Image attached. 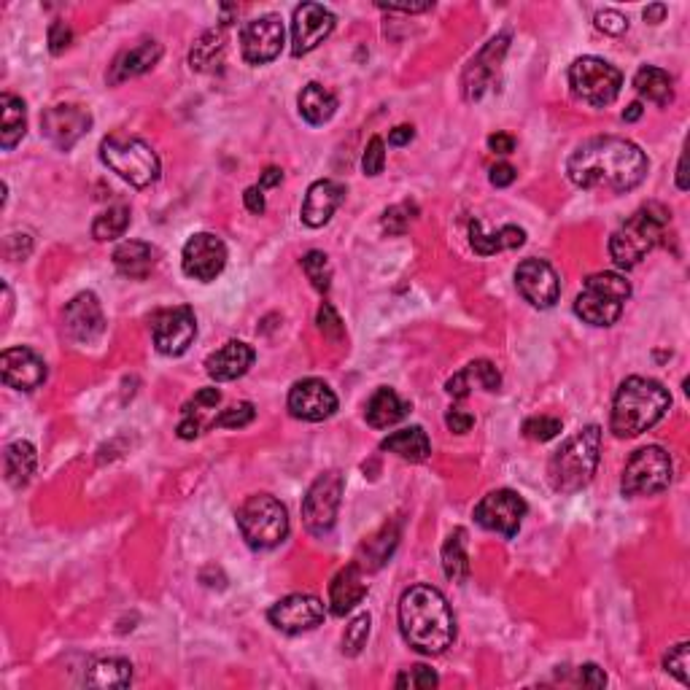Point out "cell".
<instances>
[{
  "instance_id": "6da1fadb",
  "label": "cell",
  "mask_w": 690,
  "mask_h": 690,
  "mask_svg": "<svg viewBox=\"0 0 690 690\" xmlns=\"http://www.w3.org/2000/svg\"><path fill=\"white\" fill-rule=\"evenodd\" d=\"M567 176L580 189H610L615 195H626L645 181L647 157L626 138H591L569 157Z\"/></svg>"
},
{
  "instance_id": "7a4b0ae2",
  "label": "cell",
  "mask_w": 690,
  "mask_h": 690,
  "mask_svg": "<svg viewBox=\"0 0 690 690\" xmlns=\"http://www.w3.org/2000/svg\"><path fill=\"white\" fill-rule=\"evenodd\" d=\"M399 629L413 650L440 655L456 639V620L445 596L432 585H413L399 599Z\"/></svg>"
},
{
  "instance_id": "3957f363",
  "label": "cell",
  "mask_w": 690,
  "mask_h": 690,
  "mask_svg": "<svg viewBox=\"0 0 690 690\" xmlns=\"http://www.w3.org/2000/svg\"><path fill=\"white\" fill-rule=\"evenodd\" d=\"M672 407V394L664 383L653 378H626L620 383L615 402H612L610 429L620 440L639 437L647 429H653Z\"/></svg>"
},
{
  "instance_id": "277c9868",
  "label": "cell",
  "mask_w": 690,
  "mask_h": 690,
  "mask_svg": "<svg viewBox=\"0 0 690 690\" xmlns=\"http://www.w3.org/2000/svg\"><path fill=\"white\" fill-rule=\"evenodd\" d=\"M602 453V429L596 424L585 426L575 437L561 445L548 464V480L558 494H577L596 475Z\"/></svg>"
},
{
  "instance_id": "5b68a950",
  "label": "cell",
  "mask_w": 690,
  "mask_h": 690,
  "mask_svg": "<svg viewBox=\"0 0 690 690\" xmlns=\"http://www.w3.org/2000/svg\"><path fill=\"white\" fill-rule=\"evenodd\" d=\"M672 213L661 203L642 205L629 222L610 238V257L620 270L637 267L666 238Z\"/></svg>"
},
{
  "instance_id": "8992f818",
  "label": "cell",
  "mask_w": 690,
  "mask_h": 690,
  "mask_svg": "<svg viewBox=\"0 0 690 690\" xmlns=\"http://www.w3.org/2000/svg\"><path fill=\"white\" fill-rule=\"evenodd\" d=\"M100 160L135 189H146L160 178V157L149 143L133 135L114 133L100 143Z\"/></svg>"
},
{
  "instance_id": "52a82bcc",
  "label": "cell",
  "mask_w": 690,
  "mask_h": 690,
  "mask_svg": "<svg viewBox=\"0 0 690 690\" xmlns=\"http://www.w3.org/2000/svg\"><path fill=\"white\" fill-rule=\"evenodd\" d=\"M631 297V284L620 273H596L577 294L575 313L591 327H612Z\"/></svg>"
},
{
  "instance_id": "ba28073f",
  "label": "cell",
  "mask_w": 690,
  "mask_h": 690,
  "mask_svg": "<svg viewBox=\"0 0 690 690\" xmlns=\"http://www.w3.org/2000/svg\"><path fill=\"white\" fill-rule=\"evenodd\" d=\"M238 529L254 550H273L289 537V513L275 496H248L238 510Z\"/></svg>"
},
{
  "instance_id": "9c48e42d",
  "label": "cell",
  "mask_w": 690,
  "mask_h": 690,
  "mask_svg": "<svg viewBox=\"0 0 690 690\" xmlns=\"http://www.w3.org/2000/svg\"><path fill=\"white\" fill-rule=\"evenodd\" d=\"M569 87L577 100L593 108L615 103L623 87V73L602 57H580L569 68Z\"/></svg>"
},
{
  "instance_id": "30bf717a",
  "label": "cell",
  "mask_w": 690,
  "mask_h": 690,
  "mask_svg": "<svg viewBox=\"0 0 690 690\" xmlns=\"http://www.w3.org/2000/svg\"><path fill=\"white\" fill-rule=\"evenodd\" d=\"M672 483V456L661 445H647L626 461L620 491L626 496H655Z\"/></svg>"
},
{
  "instance_id": "8fae6325",
  "label": "cell",
  "mask_w": 690,
  "mask_h": 690,
  "mask_svg": "<svg viewBox=\"0 0 690 690\" xmlns=\"http://www.w3.org/2000/svg\"><path fill=\"white\" fill-rule=\"evenodd\" d=\"M343 475L337 469H329L313 480L308 494L302 499V521L305 529L316 537H324L335 529L337 513H340V499H343Z\"/></svg>"
},
{
  "instance_id": "7c38bea8",
  "label": "cell",
  "mask_w": 690,
  "mask_h": 690,
  "mask_svg": "<svg viewBox=\"0 0 690 690\" xmlns=\"http://www.w3.org/2000/svg\"><path fill=\"white\" fill-rule=\"evenodd\" d=\"M526 510L529 507H526L521 494H515L510 488H499V491H491L480 499L478 507H475V521L486 531H496L505 540H513L521 531Z\"/></svg>"
},
{
  "instance_id": "4fadbf2b",
  "label": "cell",
  "mask_w": 690,
  "mask_h": 690,
  "mask_svg": "<svg viewBox=\"0 0 690 690\" xmlns=\"http://www.w3.org/2000/svg\"><path fill=\"white\" fill-rule=\"evenodd\" d=\"M181 267L189 278L195 281H216V275H222L227 267V246L219 235L213 232H197L186 240L184 254H181Z\"/></svg>"
},
{
  "instance_id": "5bb4252c",
  "label": "cell",
  "mask_w": 690,
  "mask_h": 690,
  "mask_svg": "<svg viewBox=\"0 0 690 690\" xmlns=\"http://www.w3.org/2000/svg\"><path fill=\"white\" fill-rule=\"evenodd\" d=\"M89 127H92V114L84 106H73V103L46 108L41 116V135L60 151H71L89 133Z\"/></svg>"
},
{
  "instance_id": "9a60e30c",
  "label": "cell",
  "mask_w": 690,
  "mask_h": 690,
  "mask_svg": "<svg viewBox=\"0 0 690 690\" xmlns=\"http://www.w3.org/2000/svg\"><path fill=\"white\" fill-rule=\"evenodd\" d=\"M284 22L275 14H265L246 22L240 33V52L248 65H267L284 49Z\"/></svg>"
},
{
  "instance_id": "2e32d148",
  "label": "cell",
  "mask_w": 690,
  "mask_h": 690,
  "mask_svg": "<svg viewBox=\"0 0 690 690\" xmlns=\"http://www.w3.org/2000/svg\"><path fill=\"white\" fill-rule=\"evenodd\" d=\"M154 345L157 351L165 356H181L189 351V345L195 343L197 337V319L195 310L189 305H178V308L162 310L160 316L154 319Z\"/></svg>"
},
{
  "instance_id": "e0dca14e",
  "label": "cell",
  "mask_w": 690,
  "mask_h": 690,
  "mask_svg": "<svg viewBox=\"0 0 690 690\" xmlns=\"http://www.w3.org/2000/svg\"><path fill=\"white\" fill-rule=\"evenodd\" d=\"M515 286L529 305L540 310L553 308L561 294L558 273L545 259H523L515 270Z\"/></svg>"
},
{
  "instance_id": "ac0fdd59",
  "label": "cell",
  "mask_w": 690,
  "mask_h": 690,
  "mask_svg": "<svg viewBox=\"0 0 690 690\" xmlns=\"http://www.w3.org/2000/svg\"><path fill=\"white\" fill-rule=\"evenodd\" d=\"M324 615H327L324 602L319 596H310V593H292V596L273 604L270 612H267L270 623L278 631H284V634H302V631L316 629L324 620Z\"/></svg>"
},
{
  "instance_id": "d6986e66",
  "label": "cell",
  "mask_w": 690,
  "mask_h": 690,
  "mask_svg": "<svg viewBox=\"0 0 690 690\" xmlns=\"http://www.w3.org/2000/svg\"><path fill=\"white\" fill-rule=\"evenodd\" d=\"M62 327H65L73 343H95L106 332V316H103V308H100L98 294H76L62 310Z\"/></svg>"
},
{
  "instance_id": "ffe728a7",
  "label": "cell",
  "mask_w": 690,
  "mask_h": 690,
  "mask_svg": "<svg viewBox=\"0 0 690 690\" xmlns=\"http://www.w3.org/2000/svg\"><path fill=\"white\" fill-rule=\"evenodd\" d=\"M335 30V14L319 3H302L294 9L292 17V54L302 57L310 54L321 41H327Z\"/></svg>"
},
{
  "instance_id": "44dd1931",
  "label": "cell",
  "mask_w": 690,
  "mask_h": 690,
  "mask_svg": "<svg viewBox=\"0 0 690 690\" xmlns=\"http://www.w3.org/2000/svg\"><path fill=\"white\" fill-rule=\"evenodd\" d=\"M337 397L327 383L319 378L297 381L289 391V413L300 421H327L335 416Z\"/></svg>"
},
{
  "instance_id": "7402d4cb",
  "label": "cell",
  "mask_w": 690,
  "mask_h": 690,
  "mask_svg": "<svg viewBox=\"0 0 690 690\" xmlns=\"http://www.w3.org/2000/svg\"><path fill=\"white\" fill-rule=\"evenodd\" d=\"M0 375L9 389L36 391L46 381V364L36 351L17 345V348H6L0 356Z\"/></svg>"
},
{
  "instance_id": "603a6c76",
  "label": "cell",
  "mask_w": 690,
  "mask_h": 690,
  "mask_svg": "<svg viewBox=\"0 0 690 690\" xmlns=\"http://www.w3.org/2000/svg\"><path fill=\"white\" fill-rule=\"evenodd\" d=\"M507 44H510V36L491 38L486 49L469 62L467 73H464V95H467V100L483 98V92H486V87L494 81L496 71H499V62L505 57Z\"/></svg>"
},
{
  "instance_id": "cb8c5ba5",
  "label": "cell",
  "mask_w": 690,
  "mask_h": 690,
  "mask_svg": "<svg viewBox=\"0 0 690 690\" xmlns=\"http://www.w3.org/2000/svg\"><path fill=\"white\" fill-rule=\"evenodd\" d=\"M345 197V186L337 184V181H329V178H321L316 184H310L308 195H305V203H302V222L308 227H324V224L332 219V213L340 208Z\"/></svg>"
},
{
  "instance_id": "d4e9b609",
  "label": "cell",
  "mask_w": 690,
  "mask_h": 690,
  "mask_svg": "<svg viewBox=\"0 0 690 690\" xmlns=\"http://www.w3.org/2000/svg\"><path fill=\"white\" fill-rule=\"evenodd\" d=\"M251 364H254V348L240 340H230L205 359V372L216 383H227L243 378Z\"/></svg>"
},
{
  "instance_id": "484cf974",
  "label": "cell",
  "mask_w": 690,
  "mask_h": 690,
  "mask_svg": "<svg viewBox=\"0 0 690 690\" xmlns=\"http://www.w3.org/2000/svg\"><path fill=\"white\" fill-rule=\"evenodd\" d=\"M367 596V583H364L362 569L359 564H351V567L340 569L329 585V607H332V615H340L343 618L345 612H351L356 604H362V599Z\"/></svg>"
},
{
  "instance_id": "4316f807",
  "label": "cell",
  "mask_w": 690,
  "mask_h": 690,
  "mask_svg": "<svg viewBox=\"0 0 690 690\" xmlns=\"http://www.w3.org/2000/svg\"><path fill=\"white\" fill-rule=\"evenodd\" d=\"M162 57V46L157 41H141L133 49H127L114 60L111 73H108V84H122V81L141 76V73L151 71Z\"/></svg>"
},
{
  "instance_id": "83f0119b",
  "label": "cell",
  "mask_w": 690,
  "mask_h": 690,
  "mask_svg": "<svg viewBox=\"0 0 690 690\" xmlns=\"http://www.w3.org/2000/svg\"><path fill=\"white\" fill-rule=\"evenodd\" d=\"M157 265V251L143 240H124L114 251V267L124 278L143 281Z\"/></svg>"
},
{
  "instance_id": "f1b7e54d",
  "label": "cell",
  "mask_w": 690,
  "mask_h": 690,
  "mask_svg": "<svg viewBox=\"0 0 690 690\" xmlns=\"http://www.w3.org/2000/svg\"><path fill=\"white\" fill-rule=\"evenodd\" d=\"M410 413V405L405 399L399 397L397 391L389 389V386H381L375 391L367 402V410H364V418L372 429H389V426L399 424L402 418Z\"/></svg>"
},
{
  "instance_id": "f546056e",
  "label": "cell",
  "mask_w": 690,
  "mask_h": 690,
  "mask_svg": "<svg viewBox=\"0 0 690 690\" xmlns=\"http://www.w3.org/2000/svg\"><path fill=\"white\" fill-rule=\"evenodd\" d=\"M38 467V453L33 443L27 440H17L11 443L3 453V472H6V483L11 488H22L30 483V478L36 475Z\"/></svg>"
},
{
  "instance_id": "4dcf8cb0",
  "label": "cell",
  "mask_w": 690,
  "mask_h": 690,
  "mask_svg": "<svg viewBox=\"0 0 690 690\" xmlns=\"http://www.w3.org/2000/svg\"><path fill=\"white\" fill-rule=\"evenodd\" d=\"M297 106H300V116L305 122L324 124L335 116L337 98L332 89H327L324 84H316V81H310L308 87H302L300 98H297Z\"/></svg>"
},
{
  "instance_id": "1f68e13d",
  "label": "cell",
  "mask_w": 690,
  "mask_h": 690,
  "mask_svg": "<svg viewBox=\"0 0 690 690\" xmlns=\"http://www.w3.org/2000/svg\"><path fill=\"white\" fill-rule=\"evenodd\" d=\"M381 451L397 453L399 459L418 464V461H424L432 453V443H429V437H426L421 426H410V429H399V432L389 434L381 443Z\"/></svg>"
},
{
  "instance_id": "d6a6232c",
  "label": "cell",
  "mask_w": 690,
  "mask_h": 690,
  "mask_svg": "<svg viewBox=\"0 0 690 690\" xmlns=\"http://www.w3.org/2000/svg\"><path fill=\"white\" fill-rule=\"evenodd\" d=\"M634 89H637L642 98H647L655 106H669L674 100V87L672 76L664 71V68H655V65H645L639 68L637 76H634Z\"/></svg>"
},
{
  "instance_id": "836d02e7",
  "label": "cell",
  "mask_w": 690,
  "mask_h": 690,
  "mask_svg": "<svg viewBox=\"0 0 690 690\" xmlns=\"http://www.w3.org/2000/svg\"><path fill=\"white\" fill-rule=\"evenodd\" d=\"M0 108H3V124H0V146L11 151L17 146L27 133V111L25 103L14 95H3L0 98Z\"/></svg>"
},
{
  "instance_id": "e575fe53",
  "label": "cell",
  "mask_w": 690,
  "mask_h": 690,
  "mask_svg": "<svg viewBox=\"0 0 690 690\" xmlns=\"http://www.w3.org/2000/svg\"><path fill=\"white\" fill-rule=\"evenodd\" d=\"M133 682V666L124 658H103L87 674L89 688H127Z\"/></svg>"
},
{
  "instance_id": "d590c367",
  "label": "cell",
  "mask_w": 690,
  "mask_h": 690,
  "mask_svg": "<svg viewBox=\"0 0 690 690\" xmlns=\"http://www.w3.org/2000/svg\"><path fill=\"white\" fill-rule=\"evenodd\" d=\"M224 49H227L224 30H208V33L192 46V54H189L192 71H213V68H219V62H222L224 57Z\"/></svg>"
},
{
  "instance_id": "8d00e7d4",
  "label": "cell",
  "mask_w": 690,
  "mask_h": 690,
  "mask_svg": "<svg viewBox=\"0 0 690 690\" xmlns=\"http://www.w3.org/2000/svg\"><path fill=\"white\" fill-rule=\"evenodd\" d=\"M443 569L448 580L464 583L469 577V556H467V531L456 529L443 545Z\"/></svg>"
},
{
  "instance_id": "74e56055",
  "label": "cell",
  "mask_w": 690,
  "mask_h": 690,
  "mask_svg": "<svg viewBox=\"0 0 690 690\" xmlns=\"http://www.w3.org/2000/svg\"><path fill=\"white\" fill-rule=\"evenodd\" d=\"M127 227H130V208L127 205H114V208L103 211L92 222V238L100 240V243H108V240L122 238Z\"/></svg>"
},
{
  "instance_id": "f35d334b",
  "label": "cell",
  "mask_w": 690,
  "mask_h": 690,
  "mask_svg": "<svg viewBox=\"0 0 690 690\" xmlns=\"http://www.w3.org/2000/svg\"><path fill=\"white\" fill-rule=\"evenodd\" d=\"M302 270H305V275H308V281L313 284L316 292H329V286H332V265H329V257L324 251H308L302 257Z\"/></svg>"
},
{
  "instance_id": "ab89813d",
  "label": "cell",
  "mask_w": 690,
  "mask_h": 690,
  "mask_svg": "<svg viewBox=\"0 0 690 690\" xmlns=\"http://www.w3.org/2000/svg\"><path fill=\"white\" fill-rule=\"evenodd\" d=\"M370 623L372 618L367 615V612H362V615H356L351 623H348V629H345L343 634V653L345 655H359L362 653V647L367 645V637H370Z\"/></svg>"
},
{
  "instance_id": "60d3db41",
  "label": "cell",
  "mask_w": 690,
  "mask_h": 690,
  "mask_svg": "<svg viewBox=\"0 0 690 690\" xmlns=\"http://www.w3.org/2000/svg\"><path fill=\"white\" fill-rule=\"evenodd\" d=\"M464 375H467L469 386L478 383L480 389L486 391H499V386H502V375H499V370H496L488 359H478V362L467 364V367H464Z\"/></svg>"
},
{
  "instance_id": "b9f144b4",
  "label": "cell",
  "mask_w": 690,
  "mask_h": 690,
  "mask_svg": "<svg viewBox=\"0 0 690 690\" xmlns=\"http://www.w3.org/2000/svg\"><path fill=\"white\" fill-rule=\"evenodd\" d=\"M469 243H472V248L478 251L480 257H494V254H499V251H505L499 230L486 232L478 219L469 224Z\"/></svg>"
},
{
  "instance_id": "7bdbcfd3",
  "label": "cell",
  "mask_w": 690,
  "mask_h": 690,
  "mask_svg": "<svg viewBox=\"0 0 690 690\" xmlns=\"http://www.w3.org/2000/svg\"><path fill=\"white\" fill-rule=\"evenodd\" d=\"M561 426H564L561 424V418L534 416V418H529L526 424H523V434H526L529 440H537V443H548V440L558 437Z\"/></svg>"
},
{
  "instance_id": "ee69618b",
  "label": "cell",
  "mask_w": 690,
  "mask_h": 690,
  "mask_svg": "<svg viewBox=\"0 0 690 690\" xmlns=\"http://www.w3.org/2000/svg\"><path fill=\"white\" fill-rule=\"evenodd\" d=\"M666 672L677 677L682 685H690V645L688 642H680L677 647L669 650V655L664 658Z\"/></svg>"
},
{
  "instance_id": "f6af8a7d",
  "label": "cell",
  "mask_w": 690,
  "mask_h": 690,
  "mask_svg": "<svg viewBox=\"0 0 690 690\" xmlns=\"http://www.w3.org/2000/svg\"><path fill=\"white\" fill-rule=\"evenodd\" d=\"M383 165H386V143H383L381 135H375V138H370V143H367V149H364V176H381Z\"/></svg>"
},
{
  "instance_id": "bcb514c9",
  "label": "cell",
  "mask_w": 690,
  "mask_h": 690,
  "mask_svg": "<svg viewBox=\"0 0 690 690\" xmlns=\"http://www.w3.org/2000/svg\"><path fill=\"white\" fill-rule=\"evenodd\" d=\"M254 416H257L254 405L251 402H240V405H232L230 410H224L222 416L216 418V426L219 429H243V426L254 421Z\"/></svg>"
},
{
  "instance_id": "7dc6e473",
  "label": "cell",
  "mask_w": 690,
  "mask_h": 690,
  "mask_svg": "<svg viewBox=\"0 0 690 690\" xmlns=\"http://www.w3.org/2000/svg\"><path fill=\"white\" fill-rule=\"evenodd\" d=\"M437 682H440V677H437L429 666H413L410 672L399 674L397 688L424 690V688H437Z\"/></svg>"
},
{
  "instance_id": "c3c4849f",
  "label": "cell",
  "mask_w": 690,
  "mask_h": 690,
  "mask_svg": "<svg viewBox=\"0 0 690 690\" xmlns=\"http://www.w3.org/2000/svg\"><path fill=\"white\" fill-rule=\"evenodd\" d=\"M413 213H416V205H410V203L394 205V208H389L386 216H383V230L389 232V235H402V232L410 227Z\"/></svg>"
},
{
  "instance_id": "681fc988",
  "label": "cell",
  "mask_w": 690,
  "mask_h": 690,
  "mask_svg": "<svg viewBox=\"0 0 690 690\" xmlns=\"http://www.w3.org/2000/svg\"><path fill=\"white\" fill-rule=\"evenodd\" d=\"M593 22H596V27H599L602 33H607V36H623V33L629 30V19L615 9L599 11V14L593 17Z\"/></svg>"
},
{
  "instance_id": "f907efd6",
  "label": "cell",
  "mask_w": 690,
  "mask_h": 690,
  "mask_svg": "<svg viewBox=\"0 0 690 690\" xmlns=\"http://www.w3.org/2000/svg\"><path fill=\"white\" fill-rule=\"evenodd\" d=\"M73 41V30L62 19H57V22H52V27H49V52L52 54H62L68 46H71Z\"/></svg>"
},
{
  "instance_id": "816d5d0a",
  "label": "cell",
  "mask_w": 690,
  "mask_h": 690,
  "mask_svg": "<svg viewBox=\"0 0 690 690\" xmlns=\"http://www.w3.org/2000/svg\"><path fill=\"white\" fill-rule=\"evenodd\" d=\"M319 329L329 337H343V321L329 302H324L319 308Z\"/></svg>"
},
{
  "instance_id": "f5cc1de1",
  "label": "cell",
  "mask_w": 690,
  "mask_h": 690,
  "mask_svg": "<svg viewBox=\"0 0 690 690\" xmlns=\"http://www.w3.org/2000/svg\"><path fill=\"white\" fill-rule=\"evenodd\" d=\"M445 424H448V429L456 434H467L472 426H475V416L472 413H467V410H459V407H453L451 413L445 416Z\"/></svg>"
},
{
  "instance_id": "db71d44e",
  "label": "cell",
  "mask_w": 690,
  "mask_h": 690,
  "mask_svg": "<svg viewBox=\"0 0 690 690\" xmlns=\"http://www.w3.org/2000/svg\"><path fill=\"white\" fill-rule=\"evenodd\" d=\"M577 680L583 682V685H588V688H604V685H607V674H604V669H599L596 664H585V666H580Z\"/></svg>"
},
{
  "instance_id": "11a10c76",
  "label": "cell",
  "mask_w": 690,
  "mask_h": 690,
  "mask_svg": "<svg viewBox=\"0 0 690 690\" xmlns=\"http://www.w3.org/2000/svg\"><path fill=\"white\" fill-rule=\"evenodd\" d=\"M488 178H491V184L502 189V186H510L515 181V168L513 165H507V162H499V165L491 168V176Z\"/></svg>"
},
{
  "instance_id": "9f6ffc18",
  "label": "cell",
  "mask_w": 690,
  "mask_h": 690,
  "mask_svg": "<svg viewBox=\"0 0 690 690\" xmlns=\"http://www.w3.org/2000/svg\"><path fill=\"white\" fill-rule=\"evenodd\" d=\"M243 203H246V208L251 213H257V216H262L265 213V195H262V189L259 186H248L246 195H243Z\"/></svg>"
},
{
  "instance_id": "6f0895ef",
  "label": "cell",
  "mask_w": 690,
  "mask_h": 690,
  "mask_svg": "<svg viewBox=\"0 0 690 690\" xmlns=\"http://www.w3.org/2000/svg\"><path fill=\"white\" fill-rule=\"evenodd\" d=\"M488 149L494 151V154H513L515 138L507 133H494L488 138Z\"/></svg>"
},
{
  "instance_id": "680465c9",
  "label": "cell",
  "mask_w": 690,
  "mask_h": 690,
  "mask_svg": "<svg viewBox=\"0 0 690 690\" xmlns=\"http://www.w3.org/2000/svg\"><path fill=\"white\" fill-rule=\"evenodd\" d=\"M197 434H200V421L192 418V413H186L184 421L178 424V437H181V440H195Z\"/></svg>"
},
{
  "instance_id": "91938a15",
  "label": "cell",
  "mask_w": 690,
  "mask_h": 690,
  "mask_svg": "<svg viewBox=\"0 0 690 690\" xmlns=\"http://www.w3.org/2000/svg\"><path fill=\"white\" fill-rule=\"evenodd\" d=\"M413 127L410 124H399V127H394L389 133V143L391 146H407V143L413 141Z\"/></svg>"
},
{
  "instance_id": "94428289",
  "label": "cell",
  "mask_w": 690,
  "mask_h": 690,
  "mask_svg": "<svg viewBox=\"0 0 690 690\" xmlns=\"http://www.w3.org/2000/svg\"><path fill=\"white\" fill-rule=\"evenodd\" d=\"M222 402V394L216 389H200L195 394V407H216Z\"/></svg>"
},
{
  "instance_id": "6125c7cd",
  "label": "cell",
  "mask_w": 690,
  "mask_h": 690,
  "mask_svg": "<svg viewBox=\"0 0 690 690\" xmlns=\"http://www.w3.org/2000/svg\"><path fill=\"white\" fill-rule=\"evenodd\" d=\"M378 6L386 11H405V14H416V11L432 9V3H405V6H397V3H378Z\"/></svg>"
},
{
  "instance_id": "be15d7a7",
  "label": "cell",
  "mask_w": 690,
  "mask_h": 690,
  "mask_svg": "<svg viewBox=\"0 0 690 690\" xmlns=\"http://www.w3.org/2000/svg\"><path fill=\"white\" fill-rule=\"evenodd\" d=\"M281 178H284L281 168H267L265 173H262V178H259V189H270V186H278L281 184Z\"/></svg>"
},
{
  "instance_id": "e7e4bbea",
  "label": "cell",
  "mask_w": 690,
  "mask_h": 690,
  "mask_svg": "<svg viewBox=\"0 0 690 690\" xmlns=\"http://www.w3.org/2000/svg\"><path fill=\"white\" fill-rule=\"evenodd\" d=\"M666 17V6L664 3H653V6H647L645 9V22H650V25H658V22H664Z\"/></svg>"
},
{
  "instance_id": "03108f58",
  "label": "cell",
  "mask_w": 690,
  "mask_h": 690,
  "mask_svg": "<svg viewBox=\"0 0 690 690\" xmlns=\"http://www.w3.org/2000/svg\"><path fill=\"white\" fill-rule=\"evenodd\" d=\"M642 111H645L642 103H631V106L623 111V119H626V122H637L639 116H642Z\"/></svg>"
},
{
  "instance_id": "003e7915",
  "label": "cell",
  "mask_w": 690,
  "mask_h": 690,
  "mask_svg": "<svg viewBox=\"0 0 690 690\" xmlns=\"http://www.w3.org/2000/svg\"><path fill=\"white\" fill-rule=\"evenodd\" d=\"M677 186L682 192L688 189V178H685V157H680V165H677Z\"/></svg>"
}]
</instances>
